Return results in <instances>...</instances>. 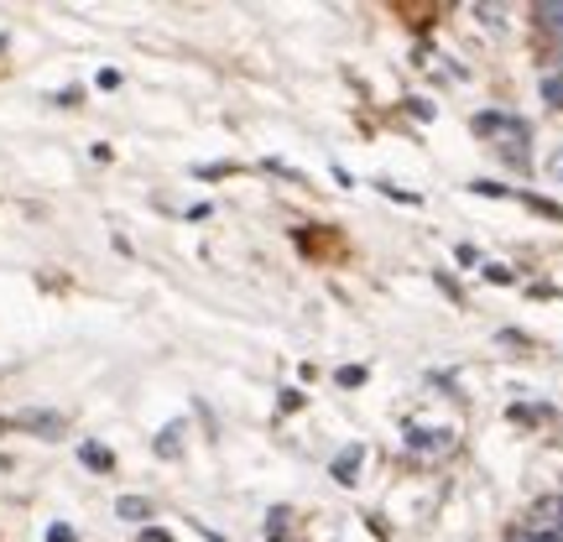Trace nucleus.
<instances>
[{
  "mask_svg": "<svg viewBox=\"0 0 563 542\" xmlns=\"http://www.w3.org/2000/svg\"><path fill=\"white\" fill-rule=\"evenodd\" d=\"M16 427H32V433H63V418H58V412H22Z\"/></svg>",
  "mask_w": 563,
  "mask_h": 542,
  "instance_id": "f257e3e1",
  "label": "nucleus"
},
{
  "mask_svg": "<svg viewBox=\"0 0 563 542\" xmlns=\"http://www.w3.org/2000/svg\"><path fill=\"white\" fill-rule=\"evenodd\" d=\"M116 511H120L125 521H146V517H152V501H141V495H120Z\"/></svg>",
  "mask_w": 563,
  "mask_h": 542,
  "instance_id": "f03ea898",
  "label": "nucleus"
},
{
  "mask_svg": "<svg viewBox=\"0 0 563 542\" xmlns=\"http://www.w3.org/2000/svg\"><path fill=\"white\" fill-rule=\"evenodd\" d=\"M355 465H360V448H345V454L334 459V474H339V480H350V474H355Z\"/></svg>",
  "mask_w": 563,
  "mask_h": 542,
  "instance_id": "7ed1b4c3",
  "label": "nucleus"
},
{
  "mask_svg": "<svg viewBox=\"0 0 563 542\" xmlns=\"http://www.w3.org/2000/svg\"><path fill=\"white\" fill-rule=\"evenodd\" d=\"M84 465H94V470H110L116 459L105 454V448H94V444H84Z\"/></svg>",
  "mask_w": 563,
  "mask_h": 542,
  "instance_id": "20e7f679",
  "label": "nucleus"
},
{
  "mask_svg": "<svg viewBox=\"0 0 563 542\" xmlns=\"http://www.w3.org/2000/svg\"><path fill=\"white\" fill-rule=\"evenodd\" d=\"M538 16L553 26V32H563V5H538Z\"/></svg>",
  "mask_w": 563,
  "mask_h": 542,
  "instance_id": "39448f33",
  "label": "nucleus"
},
{
  "mask_svg": "<svg viewBox=\"0 0 563 542\" xmlns=\"http://www.w3.org/2000/svg\"><path fill=\"white\" fill-rule=\"evenodd\" d=\"M47 542H73V527H52V532H47Z\"/></svg>",
  "mask_w": 563,
  "mask_h": 542,
  "instance_id": "423d86ee",
  "label": "nucleus"
},
{
  "mask_svg": "<svg viewBox=\"0 0 563 542\" xmlns=\"http://www.w3.org/2000/svg\"><path fill=\"white\" fill-rule=\"evenodd\" d=\"M553 178H563V152H559V157H553Z\"/></svg>",
  "mask_w": 563,
  "mask_h": 542,
  "instance_id": "0eeeda50",
  "label": "nucleus"
}]
</instances>
